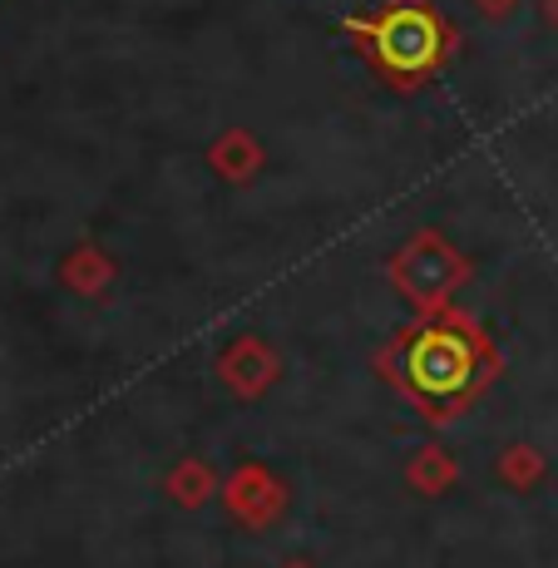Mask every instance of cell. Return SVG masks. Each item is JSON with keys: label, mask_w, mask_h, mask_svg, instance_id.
Wrapping results in <instances>:
<instances>
[{"label": "cell", "mask_w": 558, "mask_h": 568, "mask_svg": "<svg viewBox=\"0 0 558 568\" xmlns=\"http://www.w3.org/2000/svg\"><path fill=\"white\" fill-rule=\"evenodd\" d=\"M381 45H386L390 64H425L435 54V26L425 16H396L386 30H381Z\"/></svg>", "instance_id": "cell-1"}, {"label": "cell", "mask_w": 558, "mask_h": 568, "mask_svg": "<svg viewBox=\"0 0 558 568\" xmlns=\"http://www.w3.org/2000/svg\"><path fill=\"white\" fill-rule=\"evenodd\" d=\"M459 376H465V352L455 342H425L410 356V381L420 390H450Z\"/></svg>", "instance_id": "cell-2"}]
</instances>
